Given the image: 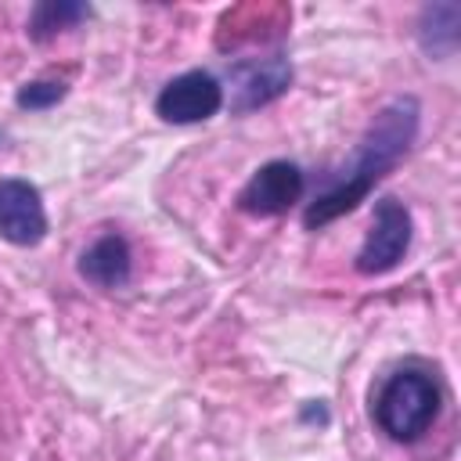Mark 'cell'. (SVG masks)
<instances>
[{"label":"cell","mask_w":461,"mask_h":461,"mask_svg":"<svg viewBox=\"0 0 461 461\" xmlns=\"http://www.w3.org/2000/svg\"><path fill=\"white\" fill-rule=\"evenodd\" d=\"M411 234H414V223H411L407 205L396 198H378L371 227L364 234V245L353 259L357 274L378 277V274H389L393 267H400V259L411 249Z\"/></svg>","instance_id":"obj_3"},{"label":"cell","mask_w":461,"mask_h":461,"mask_svg":"<svg viewBox=\"0 0 461 461\" xmlns=\"http://www.w3.org/2000/svg\"><path fill=\"white\" fill-rule=\"evenodd\" d=\"M306 191V173L288 162V158H274V162H263L249 184L238 191V209L249 212V216H281L288 212Z\"/></svg>","instance_id":"obj_6"},{"label":"cell","mask_w":461,"mask_h":461,"mask_svg":"<svg viewBox=\"0 0 461 461\" xmlns=\"http://www.w3.org/2000/svg\"><path fill=\"white\" fill-rule=\"evenodd\" d=\"M439 403H443V393L432 371L418 364H403L375 393V425L393 443H414L439 418Z\"/></svg>","instance_id":"obj_2"},{"label":"cell","mask_w":461,"mask_h":461,"mask_svg":"<svg viewBox=\"0 0 461 461\" xmlns=\"http://www.w3.org/2000/svg\"><path fill=\"white\" fill-rule=\"evenodd\" d=\"M65 94H68V83H65V79H29V83L18 86L14 101H18V108L47 112V108H54Z\"/></svg>","instance_id":"obj_11"},{"label":"cell","mask_w":461,"mask_h":461,"mask_svg":"<svg viewBox=\"0 0 461 461\" xmlns=\"http://www.w3.org/2000/svg\"><path fill=\"white\" fill-rule=\"evenodd\" d=\"M421 126V104L411 94H396L389 97L378 115L371 119V126L364 130L360 144L353 148L349 166H342L331 180H324V187L306 202L303 209V227L306 230H321L331 220L353 212L371 191L375 184L411 151L414 137Z\"/></svg>","instance_id":"obj_1"},{"label":"cell","mask_w":461,"mask_h":461,"mask_svg":"<svg viewBox=\"0 0 461 461\" xmlns=\"http://www.w3.org/2000/svg\"><path fill=\"white\" fill-rule=\"evenodd\" d=\"M79 277L94 288H126L133 277V252L130 241L115 230L90 241L79 256Z\"/></svg>","instance_id":"obj_8"},{"label":"cell","mask_w":461,"mask_h":461,"mask_svg":"<svg viewBox=\"0 0 461 461\" xmlns=\"http://www.w3.org/2000/svg\"><path fill=\"white\" fill-rule=\"evenodd\" d=\"M83 18H90V7L86 4H76V0H47V4H36L32 14H29V36L36 43H47L68 29H76Z\"/></svg>","instance_id":"obj_10"},{"label":"cell","mask_w":461,"mask_h":461,"mask_svg":"<svg viewBox=\"0 0 461 461\" xmlns=\"http://www.w3.org/2000/svg\"><path fill=\"white\" fill-rule=\"evenodd\" d=\"M227 86L230 94V112H252L270 101H277L292 86V65L285 54H267V58H241L227 65Z\"/></svg>","instance_id":"obj_4"},{"label":"cell","mask_w":461,"mask_h":461,"mask_svg":"<svg viewBox=\"0 0 461 461\" xmlns=\"http://www.w3.org/2000/svg\"><path fill=\"white\" fill-rule=\"evenodd\" d=\"M461 7L457 4H429L418 18V43L432 58H450L457 47Z\"/></svg>","instance_id":"obj_9"},{"label":"cell","mask_w":461,"mask_h":461,"mask_svg":"<svg viewBox=\"0 0 461 461\" xmlns=\"http://www.w3.org/2000/svg\"><path fill=\"white\" fill-rule=\"evenodd\" d=\"M223 108V83L212 72L191 68L173 76L158 97H155V115L173 122V126H191V122H205Z\"/></svg>","instance_id":"obj_5"},{"label":"cell","mask_w":461,"mask_h":461,"mask_svg":"<svg viewBox=\"0 0 461 461\" xmlns=\"http://www.w3.org/2000/svg\"><path fill=\"white\" fill-rule=\"evenodd\" d=\"M47 227L50 220L40 187L22 176L0 180V238L18 249H32L47 238Z\"/></svg>","instance_id":"obj_7"}]
</instances>
